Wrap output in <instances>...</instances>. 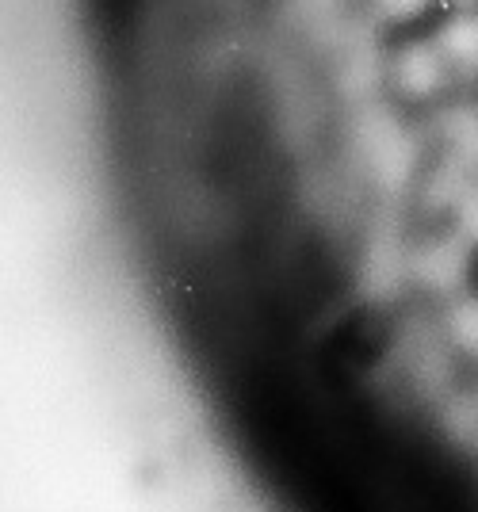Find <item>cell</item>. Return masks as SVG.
I'll return each mask as SVG.
<instances>
[{
    "label": "cell",
    "instance_id": "6da1fadb",
    "mask_svg": "<svg viewBox=\"0 0 478 512\" xmlns=\"http://www.w3.org/2000/svg\"><path fill=\"white\" fill-rule=\"evenodd\" d=\"M448 58H456V62H467V58H478V20H459L452 27V35H448Z\"/></svg>",
    "mask_w": 478,
    "mask_h": 512
},
{
    "label": "cell",
    "instance_id": "7a4b0ae2",
    "mask_svg": "<svg viewBox=\"0 0 478 512\" xmlns=\"http://www.w3.org/2000/svg\"><path fill=\"white\" fill-rule=\"evenodd\" d=\"M383 4H391L394 12H413V8L421 4V0H383Z\"/></svg>",
    "mask_w": 478,
    "mask_h": 512
}]
</instances>
